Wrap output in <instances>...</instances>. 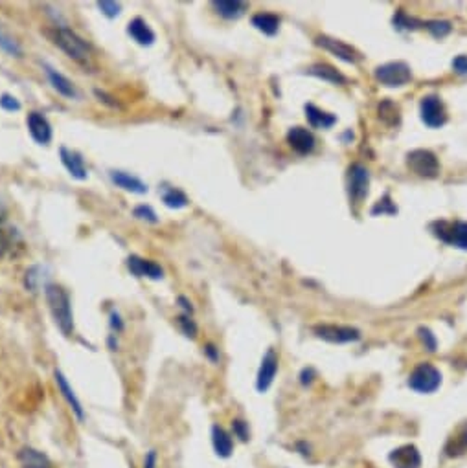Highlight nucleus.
I'll return each mask as SVG.
<instances>
[{"label": "nucleus", "instance_id": "obj_35", "mask_svg": "<svg viewBox=\"0 0 467 468\" xmlns=\"http://www.w3.org/2000/svg\"><path fill=\"white\" fill-rule=\"evenodd\" d=\"M98 10L102 11L105 17H109V19H114V17H118L120 11H122V6H120L118 2H107V0H104V2H98Z\"/></svg>", "mask_w": 467, "mask_h": 468}, {"label": "nucleus", "instance_id": "obj_31", "mask_svg": "<svg viewBox=\"0 0 467 468\" xmlns=\"http://www.w3.org/2000/svg\"><path fill=\"white\" fill-rule=\"evenodd\" d=\"M396 211H398V208H396L392 200H390L389 193H386V195H384L381 200H377L374 208H372V215H379V213H381V215H393Z\"/></svg>", "mask_w": 467, "mask_h": 468}, {"label": "nucleus", "instance_id": "obj_29", "mask_svg": "<svg viewBox=\"0 0 467 468\" xmlns=\"http://www.w3.org/2000/svg\"><path fill=\"white\" fill-rule=\"evenodd\" d=\"M0 48L4 50V52H8L10 55H17V57L22 54V48H20V44L17 43L13 37H10V35L6 34L2 28H0Z\"/></svg>", "mask_w": 467, "mask_h": 468}, {"label": "nucleus", "instance_id": "obj_6", "mask_svg": "<svg viewBox=\"0 0 467 468\" xmlns=\"http://www.w3.org/2000/svg\"><path fill=\"white\" fill-rule=\"evenodd\" d=\"M407 166L421 178H436L440 173V162H438L436 155L427 149H416V151L408 153Z\"/></svg>", "mask_w": 467, "mask_h": 468}, {"label": "nucleus", "instance_id": "obj_4", "mask_svg": "<svg viewBox=\"0 0 467 468\" xmlns=\"http://www.w3.org/2000/svg\"><path fill=\"white\" fill-rule=\"evenodd\" d=\"M431 228H433L438 239L443 241L445 244L467 250V222H463V220H454V222L438 220Z\"/></svg>", "mask_w": 467, "mask_h": 468}, {"label": "nucleus", "instance_id": "obj_45", "mask_svg": "<svg viewBox=\"0 0 467 468\" xmlns=\"http://www.w3.org/2000/svg\"><path fill=\"white\" fill-rule=\"evenodd\" d=\"M4 220H6V211L0 208V226L4 225Z\"/></svg>", "mask_w": 467, "mask_h": 468}, {"label": "nucleus", "instance_id": "obj_21", "mask_svg": "<svg viewBox=\"0 0 467 468\" xmlns=\"http://www.w3.org/2000/svg\"><path fill=\"white\" fill-rule=\"evenodd\" d=\"M55 382H57V388H60L61 395H63L64 399H67V402H69L70 410L74 411L76 417H78L79 420H83L85 411H83V408H81V402L78 400L74 390L70 388V384L67 382V378H64V375L61 373V371H55Z\"/></svg>", "mask_w": 467, "mask_h": 468}, {"label": "nucleus", "instance_id": "obj_13", "mask_svg": "<svg viewBox=\"0 0 467 468\" xmlns=\"http://www.w3.org/2000/svg\"><path fill=\"white\" fill-rule=\"evenodd\" d=\"M127 269L137 278H149L153 281L164 278V270L157 263H153L149 259L138 257V255H131L127 259Z\"/></svg>", "mask_w": 467, "mask_h": 468}, {"label": "nucleus", "instance_id": "obj_7", "mask_svg": "<svg viewBox=\"0 0 467 468\" xmlns=\"http://www.w3.org/2000/svg\"><path fill=\"white\" fill-rule=\"evenodd\" d=\"M419 114H421V122L431 129L443 127L447 123V113H445L443 101L438 96H425L419 103Z\"/></svg>", "mask_w": 467, "mask_h": 468}, {"label": "nucleus", "instance_id": "obj_19", "mask_svg": "<svg viewBox=\"0 0 467 468\" xmlns=\"http://www.w3.org/2000/svg\"><path fill=\"white\" fill-rule=\"evenodd\" d=\"M111 180L118 187H122V190L129 191V193H137V195L148 193V184H144L138 176L123 173V171H111Z\"/></svg>", "mask_w": 467, "mask_h": 468}, {"label": "nucleus", "instance_id": "obj_39", "mask_svg": "<svg viewBox=\"0 0 467 468\" xmlns=\"http://www.w3.org/2000/svg\"><path fill=\"white\" fill-rule=\"evenodd\" d=\"M232 428H234L236 437H239V441L249 439V428H246V425L243 420H234V423H232Z\"/></svg>", "mask_w": 467, "mask_h": 468}, {"label": "nucleus", "instance_id": "obj_8", "mask_svg": "<svg viewBox=\"0 0 467 468\" xmlns=\"http://www.w3.org/2000/svg\"><path fill=\"white\" fill-rule=\"evenodd\" d=\"M370 187V173L368 169L361 164H354L348 171V193L349 199L354 200L355 204H361L364 197L368 195Z\"/></svg>", "mask_w": 467, "mask_h": 468}, {"label": "nucleus", "instance_id": "obj_14", "mask_svg": "<svg viewBox=\"0 0 467 468\" xmlns=\"http://www.w3.org/2000/svg\"><path fill=\"white\" fill-rule=\"evenodd\" d=\"M287 143L298 155H309L315 149V136L305 127H293L287 132Z\"/></svg>", "mask_w": 467, "mask_h": 468}, {"label": "nucleus", "instance_id": "obj_9", "mask_svg": "<svg viewBox=\"0 0 467 468\" xmlns=\"http://www.w3.org/2000/svg\"><path fill=\"white\" fill-rule=\"evenodd\" d=\"M315 43L319 44L320 48H324L326 52H330L331 55L339 57L340 61H344V63L357 64L361 59H363V55H361L354 46H349V44L342 43V41L339 39H333V37H328V35H320V37H316Z\"/></svg>", "mask_w": 467, "mask_h": 468}, {"label": "nucleus", "instance_id": "obj_33", "mask_svg": "<svg viewBox=\"0 0 467 468\" xmlns=\"http://www.w3.org/2000/svg\"><path fill=\"white\" fill-rule=\"evenodd\" d=\"M177 323H179V327H181V331L184 332V336H188V338H195L197 336L195 322H193L192 318L188 316V314H182V316H179Z\"/></svg>", "mask_w": 467, "mask_h": 468}, {"label": "nucleus", "instance_id": "obj_37", "mask_svg": "<svg viewBox=\"0 0 467 468\" xmlns=\"http://www.w3.org/2000/svg\"><path fill=\"white\" fill-rule=\"evenodd\" d=\"M0 107L4 108V111H10V113H17V111H20V101L15 98V96L4 94V96L0 98Z\"/></svg>", "mask_w": 467, "mask_h": 468}, {"label": "nucleus", "instance_id": "obj_43", "mask_svg": "<svg viewBox=\"0 0 467 468\" xmlns=\"http://www.w3.org/2000/svg\"><path fill=\"white\" fill-rule=\"evenodd\" d=\"M177 302H179V305L184 309V312H186L188 316H190V314H193V307H192V302H190V299L184 298V296H179Z\"/></svg>", "mask_w": 467, "mask_h": 468}, {"label": "nucleus", "instance_id": "obj_18", "mask_svg": "<svg viewBox=\"0 0 467 468\" xmlns=\"http://www.w3.org/2000/svg\"><path fill=\"white\" fill-rule=\"evenodd\" d=\"M45 72H46V76H48V81L52 83L54 90H57L61 96H64V98H69V99L78 98L76 85L72 83L69 78H64L63 73H60L55 69L48 66V64H45Z\"/></svg>", "mask_w": 467, "mask_h": 468}, {"label": "nucleus", "instance_id": "obj_42", "mask_svg": "<svg viewBox=\"0 0 467 468\" xmlns=\"http://www.w3.org/2000/svg\"><path fill=\"white\" fill-rule=\"evenodd\" d=\"M111 327H113L116 332L123 331V322H122V318H120L118 312H111Z\"/></svg>", "mask_w": 467, "mask_h": 468}, {"label": "nucleus", "instance_id": "obj_41", "mask_svg": "<svg viewBox=\"0 0 467 468\" xmlns=\"http://www.w3.org/2000/svg\"><path fill=\"white\" fill-rule=\"evenodd\" d=\"M157 452L155 450H149L146 458H144V468H157Z\"/></svg>", "mask_w": 467, "mask_h": 468}, {"label": "nucleus", "instance_id": "obj_38", "mask_svg": "<svg viewBox=\"0 0 467 468\" xmlns=\"http://www.w3.org/2000/svg\"><path fill=\"white\" fill-rule=\"evenodd\" d=\"M11 244H13V235L8 234V232L0 226V257L11 248Z\"/></svg>", "mask_w": 467, "mask_h": 468}, {"label": "nucleus", "instance_id": "obj_40", "mask_svg": "<svg viewBox=\"0 0 467 468\" xmlns=\"http://www.w3.org/2000/svg\"><path fill=\"white\" fill-rule=\"evenodd\" d=\"M452 70L460 76H466L467 73V55H458L452 61Z\"/></svg>", "mask_w": 467, "mask_h": 468}, {"label": "nucleus", "instance_id": "obj_24", "mask_svg": "<svg viewBox=\"0 0 467 468\" xmlns=\"http://www.w3.org/2000/svg\"><path fill=\"white\" fill-rule=\"evenodd\" d=\"M211 6L225 19H239L249 8L245 2H239V0H216L211 2Z\"/></svg>", "mask_w": 467, "mask_h": 468}, {"label": "nucleus", "instance_id": "obj_15", "mask_svg": "<svg viewBox=\"0 0 467 468\" xmlns=\"http://www.w3.org/2000/svg\"><path fill=\"white\" fill-rule=\"evenodd\" d=\"M390 463L393 468H419L421 467V455L418 448L412 444L401 446V448L393 450L390 454Z\"/></svg>", "mask_w": 467, "mask_h": 468}, {"label": "nucleus", "instance_id": "obj_20", "mask_svg": "<svg viewBox=\"0 0 467 468\" xmlns=\"http://www.w3.org/2000/svg\"><path fill=\"white\" fill-rule=\"evenodd\" d=\"M211 444L214 450L219 458H230L232 450H234V441H232L230 434L226 432L221 426H214L211 428Z\"/></svg>", "mask_w": 467, "mask_h": 468}, {"label": "nucleus", "instance_id": "obj_22", "mask_svg": "<svg viewBox=\"0 0 467 468\" xmlns=\"http://www.w3.org/2000/svg\"><path fill=\"white\" fill-rule=\"evenodd\" d=\"M17 458H19V463L22 468H52L48 455L39 452V450L30 448V446L20 450Z\"/></svg>", "mask_w": 467, "mask_h": 468}, {"label": "nucleus", "instance_id": "obj_5", "mask_svg": "<svg viewBox=\"0 0 467 468\" xmlns=\"http://www.w3.org/2000/svg\"><path fill=\"white\" fill-rule=\"evenodd\" d=\"M375 79L384 87H405L412 79V72L403 61H392L375 69Z\"/></svg>", "mask_w": 467, "mask_h": 468}, {"label": "nucleus", "instance_id": "obj_27", "mask_svg": "<svg viewBox=\"0 0 467 468\" xmlns=\"http://www.w3.org/2000/svg\"><path fill=\"white\" fill-rule=\"evenodd\" d=\"M467 452V425L458 430L456 434L452 435L449 443L445 444V454L449 458H458Z\"/></svg>", "mask_w": 467, "mask_h": 468}, {"label": "nucleus", "instance_id": "obj_23", "mask_svg": "<svg viewBox=\"0 0 467 468\" xmlns=\"http://www.w3.org/2000/svg\"><path fill=\"white\" fill-rule=\"evenodd\" d=\"M305 118L309 122L311 127L315 129H330L337 123V116L330 113H324L322 108L315 107V105H305Z\"/></svg>", "mask_w": 467, "mask_h": 468}, {"label": "nucleus", "instance_id": "obj_1", "mask_svg": "<svg viewBox=\"0 0 467 468\" xmlns=\"http://www.w3.org/2000/svg\"><path fill=\"white\" fill-rule=\"evenodd\" d=\"M46 303L52 312L55 325L64 336H70L74 332V314H72V303H70L69 292L60 285H46L45 288Z\"/></svg>", "mask_w": 467, "mask_h": 468}, {"label": "nucleus", "instance_id": "obj_3", "mask_svg": "<svg viewBox=\"0 0 467 468\" xmlns=\"http://www.w3.org/2000/svg\"><path fill=\"white\" fill-rule=\"evenodd\" d=\"M442 384V373L433 364H419L408 376V388L418 393H434Z\"/></svg>", "mask_w": 467, "mask_h": 468}, {"label": "nucleus", "instance_id": "obj_17", "mask_svg": "<svg viewBox=\"0 0 467 468\" xmlns=\"http://www.w3.org/2000/svg\"><path fill=\"white\" fill-rule=\"evenodd\" d=\"M127 35L140 46H151L155 43V31L144 19L137 17L127 24Z\"/></svg>", "mask_w": 467, "mask_h": 468}, {"label": "nucleus", "instance_id": "obj_26", "mask_svg": "<svg viewBox=\"0 0 467 468\" xmlns=\"http://www.w3.org/2000/svg\"><path fill=\"white\" fill-rule=\"evenodd\" d=\"M252 26L260 29L261 34L276 35L280 29V17L272 13H258L252 17Z\"/></svg>", "mask_w": 467, "mask_h": 468}, {"label": "nucleus", "instance_id": "obj_2", "mask_svg": "<svg viewBox=\"0 0 467 468\" xmlns=\"http://www.w3.org/2000/svg\"><path fill=\"white\" fill-rule=\"evenodd\" d=\"M54 43L63 50L64 54L69 55L70 59H74L78 63H87L90 57V46L85 43L81 37H79L76 31L69 28H60L54 29Z\"/></svg>", "mask_w": 467, "mask_h": 468}, {"label": "nucleus", "instance_id": "obj_28", "mask_svg": "<svg viewBox=\"0 0 467 468\" xmlns=\"http://www.w3.org/2000/svg\"><path fill=\"white\" fill-rule=\"evenodd\" d=\"M162 202L169 208V210H182L188 206V197L182 193L177 187H169V185H164L162 187Z\"/></svg>", "mask_w": 467, "mask_h": 468}, {"label": "nucleus", "instance_id": "obj_34", "mask_svg": "<svg viewBox=\"0 0 467 468\" xmlns=\"http://www.w3.org/2000/svg\"><path fill=\"white\" fill-rule=\"evenodd\" d=\"M133 215L137 217V219L148 220V222H151V225H157L158 222L157 213H155L153 208H149V206H137V208L133 210Z\"/></svg>", "mask_w": 467, "mask_h": 468}, {"label": "nucleus", "instance_id": "obj_11", "mask_svg": "<svg viewBox=\"0 0 467 468\" xmlns=\"http://www.w3.org/2000/svg\"><path fill=\"white\" fill-rule=\"evenodd\" d=\"M276 373H278V355L274 353V349H269L265 353V356L261 358V366L258 369L256 388L260 393H265L271 388L272 382H274Z\"/></svg>", "mask_w": 467, "mask_h": 468}, {"label": "nucleus", "instance_id": "obj_25", "mask_svg": "<svg viewBox=\"0 0 467 468\" xmlns=\"http://www.w3.org/2000/svg\"><path fill=\"white\" fill-rule=\"evenodd\" d=\"M307 73H311V76H315V78L322 79V81H328V83H333V85H344L346 83L344 76H342V73H340L337 69H333L331 64H324V63L313 64V66H309V69H307Z\"/></svg>", "mask_w": 467, "mask_h": 468}, {"label": "nucleus", "instance_id": "obj_32", "mask_svg": "<svg viewBox=\"0 0 467 468\" xmlns=\"http://www.w3.org/2000/svg\"><path fill=\"white\" fill-rule=\"evenodd\" d=\"M425 28L434 37H445L451 31V22H447V20H428V22H425Z\"/></svg>", "mask_w": 467, "mask_h": 468}, {"label": "nucleus", "instance_id": "obj_10", "mask_svg": "<svg viewBox=\"0 0 467 468\" xmlns=\"http://www.w3.org/2000/svg\"><path fill=\"white\" fill-rule=\"evenodd\" d=\"M313 331L316 336L331 343H349L361 340L359 329L348 325H316Z\"/></svg>", "mask_w": 467, "mask_h": 468}, {"label": "nucleus", "instance_id": "obj_44", "mask_svg": "<svg viewBox=\"0 0 467 468\" xmlns=\"http://www.w3.org/2000/svg\"><path fill=\"white\" fill-rule=\"evenodd\" d=\"M204 353H207V355L210 356V358H211V360H214V362H216L217 358H219V355H217V351H216V347L211 346V343H208V346L204 347Z\"/></svg>", "mask_w": 467, "mask_h": 468}, {"label": "nucleus", "instance_id": "obj_30", "mask_svg": "<svg viewBox=\"0 0 467 468\" xmlns=\"http://www.w3.org/2000/svg\"><path fill=\"white\" fill-rule=\"evenodd\" d=\"M393 26L399 29H414L418 28V26H425V22H418V20L412 19V17H408V15L403 13V11H398L396 17H393Z\"/></svg>", "mask_w": 467, "mask_h": 468}, {"label": "nucleus", "instance_id": "obj_12", "mask_svg": "<svg viewBox=\"0 0 467 468\" xmlns=\"http://www.w3.org/2000/svg\"><path fill=\"white\" fill-rule=\"evenodd\" d=\"M26 125L32 138L41 146H48L52 142V125L41 113H30L26 118Z\"/></svg>", "mask_w": 467, "mask_h": 468}, {"label": "nucleus", "instance_id": "obj_16", "mask_svg": "<svg viewBox=\"0 0 467 468\" xmlns=\"http://www.w3.org/2000/svg\"><path fill=\"white\" fill-rule=\"evenodd\" d=\"M60 155H61V162H63L64 169L69 171L72 178H76V180H85V178L89 176V173H87V167H85L83 158H81L78 153L70 151V149H67V147H61Z\"/></svg>", "mask_w": 467, "mask_h": 468}, {"label": "nucleus", "instance_id": "obj_36", "mask_svg": "<svg viewBox=\"0 0 467 468\" xmlns=\"http://www.w3.org/2000/svg\"><path fill=\"white\" fill-rule=\"evenodd\" d=\"M419 338H421L423 346H425V349H427L428 353H434L436 351V338H434V334L428 329H425V327H421L418 331Z\"/></svg>", "mask_w": 467, "mask_h": 468}]
</instances>
